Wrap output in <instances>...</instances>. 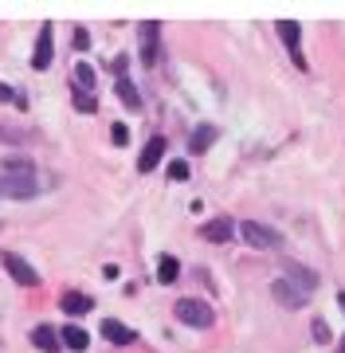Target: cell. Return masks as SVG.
<instances>
[{
    "instance_id": "cell-1",
    "label": "cell",
    "mask_w": 345,
    "mask_h": 353,
    "mask_svg": "<svg viewBox=\"0 0 345 353\" xmlns=\"http://www.w3.org/2000/svg\"><path fill=\"white\" fill-rule=\"evenodd\" d=\"M173 314H177V322H185V326H200V330H208L212 322H216L212 306L200 303V299H180V303L173 306Z\"/></svg>"
},
{
    "instance_id": "cell-2",
    "label": "cell",
    "mask_w": 345,
    "mask_h": 353,
    "mask_svg": "<svg viewBox=\"0 0 345 353\" xmlns=\"http://www.w3.org/2000/svg\"><path fill=\"white\" fill-rule=\"evenodd\" d=\"M240 236L247 240V248H255V252H271V248H279V232L267 224H259V220H243L240 224Z\"/></svg>"
},
{
    "instance_id": "cell-3",
    "label": "cell",
    "mask_w": 345,
    "mask_h": 353,
    "mask_svg": "<svg viewBox=\"0 0 345 353\" xmlns=\"http://www.w3.org/2000/svg\"><path fill=\"white\" fill-rule=\"evenodd\" d=\"M0 263H4V271H8L20 287H39L36 267L28 263V259H20V255H12V252H0Z\"/></svg>"
},
{
    "instance_id": "cell-4",
    "label": "cell",
    "mask_w": 345,
    "mask_h": 353,
    "mask_svg": "<svg viewBox=\"0 0 345 353\" xmlns=\"http://www.w3.org/2000/svg\"><path fill=\"white\" fill-rule=\"evenodd\" d=\"M271 294H275V303L286 306V310H302V306H306V290H298L294 283H286V279H275V283H271Z\"/></svg>"
},
{
    "instance_id": "cell-5",
    "label": "cell",
    "mask_w": 345,
    "mask_h": 353,
    "mask_svg": "<svg viewBox=\"0 0 345 353\" xmlns=\"http://www.w3.org/2000/svg\"><path fill=\"white\" fill-rule=\"evenodd\" d=\"M52 32H55L52 24H43V28H39L36 55H32V67H36V71H48V67H52V55H55V48H52Z\"/></svg>"
},
{
    "instance_id": "cell-6",
    "label": "cell",
    "mask_w": 345,
    "mask_h": 353,
    "mask_svg": "<svg viewBox=\"0 0 345 353\" xmlns=\"http://www.w3.org/2000/svg\"><path fill=\"white\" fill-rule=\"evenodd\" d=\"M0 192H8V196H16V201H24V196L36 192V181H32V173H8L4 181H0Z\"/></svg>"
},
{
    "instance_id": "cell-7",
    "label": "cell",
    "mask_w": 345,
    "mask_h": 353,
    "mask_svg": "<svg viewBox=\"0 0 345 353\" xmlns=\"http://www.w3.org/2000/svg\"><path fill=\"white\" fill-rule=\"evenodd\" d=\"M157 55H161V43H157V20H145L141 24V63H157Z\"/></svg>"
},
{
    "instance_id": "cell-8",
    "label": "cell",
    "mask_w": 345,
    "mask_h": 353,
    "mask_svg": "<svg viewBox=\"0 0 345 353\" xmlns=\"http://www.w3.org/2000/svg\"><path fill=\"white\" fill-rule=\"evenodd\" d=\"M279 36H282V43H286V51H291V59H294V67H306V59H302V48H298V24L294 20H279Z\"/></svg>"
},
{
    "instance_id": "cell-9",
    "label": "cell",
    "mask_w": 345,
    "mask_h": 353,
    "mask_svg": "<svg viewBox=\"0 0 345 353\" xmlns=\"http://www.w3.org/2000/svg\"><path fill=\"white\" fill-rule=\"evenodd\" d=\"M161 157H165V138H149L145 141V150H141V157H138V169L141 173H154Z\"/></svg>"
},
{
    "instance_id": "cell-10",
    "label": "cell",
    "mask_w": 345,
    "mask_h": 353,
    "mask_svg": "<svg viewBox=\"0 0 345 353\" xmlns=\"http://www.w3.org/2000/svg\"><path fill=\"white\" fill-rule=\"evenodd\" d=\"M231 232H236V228H231L228 216H216V220H208V224L200 228V236H205L208 243H228V240H231Z\"/></svg>"
},
{
    "instance_id": "cell-11",
    "label": "cell",
    "mask_w": 345,
    "mask_h": 353,
    "mask_svg": "<svg viewBox=\"0 0 345 353\" xmlns=\"http://www.w3.org/2000/svg\"><path fill=\"white\" fill-rule=\"evenodd\" d=\"M59 341H63L67 350L83 353V350H87V345H90V334H87V330H83V326H63V330H59Z\"/></svg>"
},
{
    "instance_id": "cell-12",
    "label": "cell",
    "mask_w": 345,
    "mask_h": 353,
    "mask_svg": "<svg viewBox=\"0 0 345 353\" xmlns=\"http://www.w3.org/2000/svg\"><path fill=\"white\" fill-rule=\"evenodd\" d=\"M286 283H294L298 290H314V287H318V275H314L310 267H298V263H291V267H286Z\"/></svg>"
},
{
    "instance_id": "cell-13",
    "label": "cell",
    "mask_w": 345,
    "mask_h": 353,
    "mask_svg": "<svg viewBox=\"0 0 345 353\" xmlns=\"http://www.w3.org/2000/svg\"><path fill=\"white\" fill-rule=\"evenodd\" d=\"M32 345L43 350V353H55V350H59V334H55L52 326H36V330H32Z\"/></svg>"
},
{
    "instance_id": "cell-14",
    "label": "cell",
    "mask_w": 345,
    "mask_h": 353,
    "mask_svg": "<svg viewBox=\"0 0 345 353\" xmlns=\"http://www.w3.org/2000/svg\"><path fill=\"white\" fill-rule=\"evenodd\" d=\"M103 334H106V341H114V345H129V341H134V330L122 326V322H114V318L103 322Z\"/></svg>"
},
{
    "instance_id": "cell-15",
    "label": "cell",
    "mask_w": 345,
    "mask_h": 353,
    "mask_svg": "<svg viewBox=\"0 0 345 353\" xmlns=\"http://www.w3.org/2000/svg\"><path fill=\"white\" fill-rule=\"evenodd\" d=\"M59 306H63L67 314H87V310H90L94 303H90L87 294H79V290H67V294H63V303H59Z\"/></svg>"
},
{
    "instance_id": "cell-16",
    "label": "cell",
    "mask_w": 345,
    "mask_h": 353,
    "mask_svg": "<svg viewBox=\"0 0 345 353\" xmlns=\"http://www.w3.org/2000/svg\"><path fill=\"white\" fill-rule=\"evenodd\" d=\"M212 138H216V126H196V130H192L189 150H192V153H205L208 145H212Z\"/></svg>"
},
{
    "instance_id": "cell-17",
    "label": "cell",
    "mask_w": 345,
    "mask_h": 353,
    "mask_svg": "<svg viewBox=\"0 0 345 353\" xmlns=\"http://www.w3.org/2000/svg\"><path fill=\"white\" fill-rule=\"evenodd\" d=\"M118 99L126 102L129 110H138V106H141V94L134 90V83H129L126 75H118Z\"/></svg>"
},
{
    "instance_id": "cell-18",
    "label": "cell",
    "mask_w": 345,
    "mask_h": 353,
    "mask_svg": "<svg viewBox=\"0 0 345 353\" xmlns=\"http://www.w3.org/2000/svg\"><path fill=\"white\" fill-rule=\"evenodd\" d=\"M177 275H180V263L173 259V255H161V263H157V279H161V283H177Z\"/></svg>"
},
{
    "instance_id": "cell-19",
    "label": "cell",
    "mask_w": 345,
    "mask_h": 353,
    "mask_svg": "<svg viewBox=\"0 0 345 353\" xmlns=\"http://www.w3.org/2000/svg\"><path fill=\"white\" fill-rule=\"evenodd\" d=\"M75 79H79V83H75L79 90H90V87H94V67H90V63H75Z\"/></svg>"
},
{
    "instance_id": "cell-20",
    "label": "cell",
    "mask_w": 345,
    "mask_h": 353,
    "mask_svg": "<svg viewBox=\"0 0 345 353\" xmlns=\"http://www.w3.org/2000/svg\"><path fill=\"white\" fill-rule=\"evenodd\" d=\"M4 173H32L28 157H4Z\"/></svg>"
},
{
    "instance_id": "cell-21",
    "label": "cell",
    "mask_w": 345,
    "mask_h": 353,
    "mask_svg": "<svg viewBox=\"0 0 345 353\" xmlns=\"http://www.w3.org/2000/svg\"><path fill=\"white\" fill-rule=\"evenodd\" d=\"M75 106H79L83 114H94V94H87V90H79V94H75Z\"/></svg>"
},
{
    "instance_id": "cell-22",
    "label": "cell",
    "mask_w": 345,
    "mask_h": 353,
    "mask_svg": "<svg viewBox=\"0 0 345 353\" xmlns=\"http://www.w3.org/2000/svg\"><path fill=\"white\" fill-rule=\"evenodd\" d=\"M169 176H173V181H189V165L185 161H169Z\"/></svg>"
},
{
    "instance_id": "cell-23",
    "label": "cell",
    "mask_w": 345,
    "mask_h": 353,
    "mask_svg": "<svg viewBox=\"0 0 345 353\" xmlns=\"http://www.w3.org/2000/svg\"><path fill=\"white\" fill-rule=\"evenodd\" d=\"M110 138H114L118 145H126V141H129V130L122 126V122H114V126H110Z\"/></svg>"
},
{
    "instance_id": "cell-24",
    "label": "cell",
    "mask_w": 345,
    "mask_h": 353,
    "mask_svg": "<svg viewBox=\"0 0 345 353\" xmlns=\"http://www.w3.org/2000/svg\"><path fill=\"white\" fill-rule=\"evenodd\" d=\"M314 338H318V341H330V330H326V322H314Z\"/></svg>"
},
{
    "instance_id": "cell-25",
    "label": "cell",
    "mask_w": 345,
    "mask_h": 353,
    "mask_svg": "<svg viewBox=\"0 0 345 353\" xmlns=\"http://www.w3.org/2000/svg\"><path fill=\"white\" fill-rule=\"evenodd\" d=\"M87 43H90V36H87V32H83V28H79V32H75V48L83 51V48H87Z\"/></svg>"
},
{
    "instance_id": "cell-26",
    "label": "cell",
    "mask_w": 345,
    "mask_h": 353,
    "mask_svg": "<svg viewBox=\"0 0 345 353\" xmlns=\"http://www.w3.org/2000/svg\"><path fill=\"white\" fill-rule=\"evenodd\" d=\"M8 99H12V90L4 87V83H0V102H8Z\"/></svg>"
},
{
    "instance_id": "cell-27",
    "label": "cell",
    "mask_w": 345,
    "mask_h": 353,
    "mask_svg": "<svg viewBox=\"0 0 345 353\" xmlns=\"http://www.w3.org/2000/svg\"><path fill=\"white\" fill-rule=\"evenodd\" d=\"M333 353H345V334H342V345H337V350H333Z\"/></svg>"
},
{
    "instance_id": "cell-28",
    "label": "cell",
    "mask_w": 345,
    "mask_h": 353,
    "mask_svg": "<svg viewBox=\"0 0 345 353\" xmlns=\"http://www.w3.org/2000/svg\"><path fill=\"white\" fill-rule=\"evenodd\" d=\"M337 303H342V310H345V290H342V294H337Z\"/></svg>"
}]
</instances>
